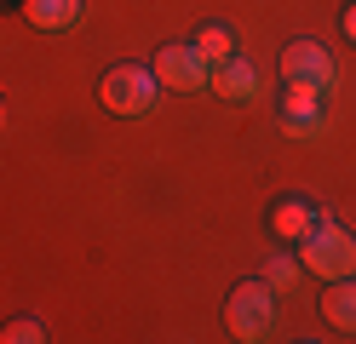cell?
Instances as JSON below:
<instances>
[{
    "instance_id": "obj_10",
    "label": "cell",
    "mask_w": 356,
    "mask_h": 344,
    "mask_svg": "<svg viewBox=\"0 0 356 344\" xmlns=\"http://www.w3.org/2000/svg\"><path fill=\"white\" fill-rule=\"evenodd\" d=\"M310 224H316V206H310V201H282L276 213H270V229H276L282 241H293V247L310 236Z\"/></svg>"
},
{
    "instance_id": "obj_2",
    "label": "cell",
    "mask_w": 356,
    "mask_h": 344,
    "mask_svg": "<svg viewBox=\"0 0 356 344\" xmlns=\"http://www.w3.org/2000/svg\"><path fill=\"white\" fill-rule=\"evenodd\" d=\"M225 327H230V338H241V344L270 338V333L282 327L276 287H270V281H248V287H236V293L225 298Z\"/></svg>"
},
{
    "instance_id": "obj_13",
    "label": "cell",
    "mask_w": 356,
    "mask_h": 344,
    "mask_svg": "<svg viewBox=\"0 0 356 344\" xmlns=\"http://www.w3.org/2000/svg\"><path fill=\"white\" fill-rule=\"evenodd\" d=\"M6 344H40L47 338V321H35V316H17V321H6V333H0Z\"/></svg>"
},
{
    "instance_id": "obj_4",
    "label": "cell",
    "mask_w": 356,
    "mask_h": 344,
    "mask_svg": "<svg viewBox=\"0 0 356 344\" xmlns=\"http://www.w3.org/2000/svg\"><path fill=\"white\" fill-rule=\"evenodd\" d=\"M282 81H287V86H305V92H322V98H327L339 75H333V58H327L322 40H293V46L282 52Z\"/></svg>"
},
{
    "instance_id": "obj_11",
    "label": "cell",
    "mask_w": 356,
    "mask_h": 344,
    "mask_svg": "<svg viewBox=\"0 0 356 344\" xmlns=\"http://www.w3.org/2000/svg\"><path fill=\"white\" fill-rule=\"evenodd\" d=\"M195 52H202L207 63H225V58H236V29H225V23H207V29L195 35Z\"/></svg>"
},
{
    "instance_id": "obj_1",
    "label": "cell",
    "mask_w": 356,
    "mask_h": 344,
    "mask_svg": "<svg viewBox=\"0 0 356 344\" xmlns=\"http://www.w3.org/2000/svg\"><path fill=\"white\" fill-rule=\"evenodd\" d=\"M299 270L322 275V281H339V275H356V241L350 229H339L327 213H316L310 236L299 241Z\"/></svg>"
},
{
    "instance_id": "obj_5",
    "label": "cell",
    "mask_w": 356,
    "mask_h": 344,
    "mask_svg": "<svg viewBox=\"0 0 356 344\" xmlns=\"http://www.w3.org/2000/svg\"><path fill=\"white\" fill-rule=\"evenodd\" d=\"M155 81H161V86H172V92H195V86H207V75H213V63L202 58V52H195V40L190 46H161V52H155Z\"/></svg>"
},
{
    "instance_id": "obj_8",
    "label": "cell",
    "mask_w": 356,
    "mask_h": 344,
    "mask_svg": "<svg viewBox=\"0 0 356 344\" xmlns=\"http://www.w3.org/2000/svg\"><path fill=\"white\" fill-rule=\"evenodd\" d=\"M86 12V0H24V17L35 23L40 35H63V29H75Z\"/></svg>"
},
{
    "instance_id": "obj_7",
    "label": "cell",
    "mask_w": 356,
    "mask_h": 344,
    "mask_svg": "<svg viewBox=\"0 0 356 344\" xmlns=\"http://www.w3.org/2000/svg\"><path fill=\"white\" fill-rule=\"evenodd\" d=\"M213 86H218V98L225 104H253L259 98V69L248 63V58H225V63H213V75H207Z\"/></svg>"
},
{
    "instance_id": "obj_6",
    "label": "cell",
    "mask_w": 356,
    "mask_h": 344,
    "mask_svg": "<svg viewBox=\"0 0 356 344\" xmlns=\"http://www.w3.org/2000/svg\"><path fill=\"white\" fill-rule=\"evenodd\" d=\"M322 92H305V86H287L282 92V126L299 132V138H316L322 132Z\"/></svg>"
},
{
    "instance_id": "obj_12",
    "label": "cell",
    "mask_w": 356,
    "mask_h": 344,
    "mask_svg": "<svg viewBox=\"0 0 356 344\" xmlns=\"http://www.w3.org/2000/svg\"><path fill=\"white\" fill-rule=\"evenodd\" d=\"M264 281L270 287H293L299 281V259L293 252H270V259H264Z\"/></svg>"
},
{
    "instance_id": "obj_9",
    "label": "cell",
    "mask_w": 356,
    "mask_h": 344,
    "mask_svg": "<svg viewBox=\"0 0 356 344\" xmlns=\"http://www.w3.org/2000/svg\"><path fill=\"white\" fill-rule=\"evenodd\" d=\"M322 316H327L339 333H356V281H350V275H339V281L322 293Z\"/></svg>"
},
{
    "instance_id": "obj_14",
    "label": "cell",
    "mask_w": 356,
    "mask_h": 344,
    "mask_svg": "<svg viewBox=\"0 0 356 344\" xmlns=\"http://www.w3.org/2000/svg\"><path fill=\"white\" fill-rule=\"evenodd\" d=\"M339 23H345V40H356V0L345 6V17H339Z\"/></svg>"
},
{
    "instance_id": "obj_3",
    "label": "cell",
    "mask_w": 356,
    "mask_h": 344,
    "mask_svg": "<svg viewBox=\"0 0 356 344\" xmlns=\"http://www.w3.org/2000/svg\"><path fill=\"white\" fill-rule=\"evenodd\" d=\"M161 98V81H155V69H138V63H121L104 75V109L109 115H127V121H138V115L155 109Z\"/></svg>"
}]
</instances>
